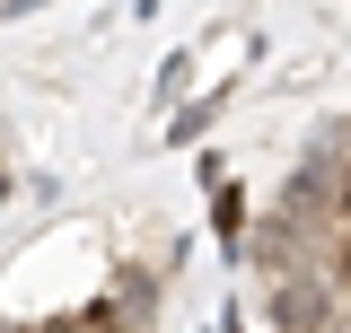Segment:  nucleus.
<instances>
[{
  "mask_svg": "<svg viewBox=\"0 0 351 333\" xmlns=\"http://www.w3.org/2000/svg\"><path fill=\"white\" fill-rule=\"evenodd\" d=\"M211 219H219V237H228V254H237V237H246V193L228 175H211Z\"/></svg>",
  "mask_w": 351,
  "mask_h": 333,
  "instance_id": "nucleus-1",
  "label": "nucleus"
},
{
  "mask_svg": "<svg viewBox=\"0 0 351 333\" xmlns=\"http://www.w3.org/2000/svg\"><path fill=\"white\" fill-rule=\"evenodd\" d=\"M228 333H246V325H228Z\"/></svg>",
  "mask_w": 351,
  "mask_h": 333,
  "instance_id": "nucleus-4",
  "label": "nucleus"
},
{
  "mask_svg": "<svg viewBox=\"0 0 351 333\" xmlns=\"http://www.w3.org/2000/svg\"><path fill=\"white\" fill-rule=\"evenodd\" d=\"M0 193H9V184H0Z\"/></svg>",
  "mask_w": 351,
  "mask_h": 333,
  "instance_id": "nucleus-5",
  "label": "nucleus"
},
{
  "mask_svg": "<svg viewBox=\"0 0 351 333\" xmlns=\"http://www.w3.org/2000/svg\"><path fill=\"white\" fill-rule=\"evenodd\" d=\"M27 333H88V316H62V325H27Z\"/></svg>",
  "mask_w": 351,
  "mask_h": 333,
  "instance_id": "nucleus-3",
  "label": "nucleus"
},
{
  "mask_svg": "<svg viewBox=\"0 0 351 333\" xmlns=\"http://www.w3.org/2000/svg\"><path fill=\"white\" fill-rule=\"evenodd\" d=\"M202 123H211V97H202V106H184V114H176L167 132H176V140H202Z\"/></svg>",
  "mask_w": 351,
  "mask_h": 333,
  "instance_id": "nucleus-2",
  "label": "nucleus"
}]
</instances>
